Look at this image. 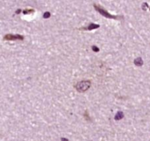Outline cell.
<instances>
[{
  "label": "cell",
  "instance_id": "cell-9",
  "mask_svg": "<svg viewBox=\"0 0 150 141\" xmlns=\"http://www.w3.org/2000/svg\"><path fill=\"white\" fill-rule=\"evenodd\" d=\"M92 50L94 51V52H99V48H98V47L96 46H92Z\"/></svg>",
  "mask_w": 150,
  "mask_h": 141
},
{
  "label": "cell",
  "instance_id": "cell-5",
  "mask_svg": "<svg viewBox=\"0 0 150 141\" xmlns=\"http://www.w3.org/2000/svg\"><path fill=\"white\" fill-rule=\"evenodd\" d=\"M134 63H135V66H141L143 63V60H142L141 57H138V58H136L135 60H134Z\"/></svg>",
  "mask_w": 150,
  "mask_h": 141
},
{
  "label": "cell",
  "instance_id": "cell-6",
  "mask_svg": "<svg viewBox=\"0 0 150 141\" xmlns=\"http://www.w3.org/2000/svg\"><path fill=\"white\" fill-rule=\"evenodd\" d=\"M123 117H124L123 113L121 112V111H119L118 113L116 114V115H115V120H117V121H119V120H121Z\"/></svg>",
  "mask_w": 150,
  "mask_h": 141
},
{
  "label": "cell",
  "instance_id": "cell-1",
  "mask_svg": "<svg viewBox=\"0 0 150 141\" xmlns=\"http://www.w3.org/2000/svg\"><path fill=\"white\" fill-rule=\"evenodd\" d=\"M94 7L97 11L99 12V13H100L102 15H103L105 18L111 19H115V20H121V19H123V16H121V15H112V14H110L106 10H105L100 5H94Z\"/></svg>",
  "mask_w": 150,
  "mask_h": 141
},
{
  "label": "cell",
  "instance_id": "cell-7",
  "mask_svg": "<svg viewBox=\"0 0 150 141\" xmlns=\"http://www.w3.org/2000/svg\"><path fill=\"white\" fill-rule=\"evenodd\" d=\"M34 12V10L33 9H29V10H25L23 11V13L24 14H30Z\"/></svg>",
  "mask_w": 150,
  "mask_h": 141
},
{
  "label": "cell",
  "instance_id": "cell-8",
  "mask_svg": "<svg viewBox=\"0 0 150 141\" xmlns=\"http://www.w3.org/2000/svg\"><path fill=\"white\" fill-rule=\"evenodd\" d=\"M51 16V13L49 12H46L45 13L43 14V18L44 19H48Z\"/></svg>",
  "mask_w": 150,
  "mask_h": 141
},
{
  "label": "cell",
  "instance_id": "cell-4",
  "mask_svg": "<svg viewBox=\"0 0 150 141\" xmlns=\"http://www.w3.org/2000/svg\"><path fill=\"white\" fill-rule=\"evenodd\" d=\"M100 25L98 24H96V23H91L90 25L88 26V27H85V28H83L84 30H95L97 28H99Z\"/></svg>",
  "mask_w": 150,
  "mask_h": 141
},
{
  "label": "cell",
  "instance_id": "cell-3",
  "mask_svg": "<svg viewBox=\"0 0 150 141\" xmlns=\"http://www.w3.org/2000/svg\"><path fill=\"white\" fill-rule=\"evenodd\" d=\"M24 36H22L21 35H11V34H8L6 35L4 38V39L6 40H24Z\"/></svg>",
  "mask_w": 150,
  "mask_h": 141
},
{
  "label": "cell",
  "instance_id": "cell-2",
  "mask_svg": "<svg viewBox=\"0 0 150 141\" xmlns=\"http://www.w3.org/2000/svg\"><path fill=\"white\" fill-rule=\"evenodd\" d=\"M91 86V82L90 81H81L78 82L76 85V89L78 92H85L87 91Z\"/></svg>",
  "mask_w": 150,
  "mask_h": 141
}]
</instances>
